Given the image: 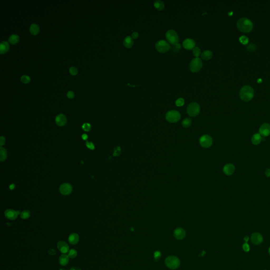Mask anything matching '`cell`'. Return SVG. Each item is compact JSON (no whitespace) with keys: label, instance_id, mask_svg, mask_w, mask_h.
Wrapping results in <instances>:
<instances>
[{"label":"cell","instance_id":"6da1fadb","mask_svg":"<svg viewBox=\"0 0 270 270\" xmlns=\"http://www.w3.org/2000/svg\"><path fill=\"white\" fill-rule=\"evenodd\" d=\"M237 26L240 31L243 32H249L253 29V23L249 19L246 17H242L237 21Z\"/></svg>","mask_w":270,"mask_h":270},{"label":"cell","instance_id":"7a4b0ae2","mask_svg":"<svg viewBox=\"0 0 270 270\" xmlns=\"http://www.w3.org/2000/svg\"><path fill=\"white\" fill-rule=\"evenodd\" d=\"M254 94V89L249 85L243 86L239 91V97L240 99L246 102L250 101L253 98Z\"/></svg>","mask_w":270,"mask_h":270},{"label":"cell","instance_id":"3957f363","mask_svg":"<svg viewBox=\"0 0 270 270\" xmlns=\"http://www.w3.org/2000/svg\"><path fill=\"white\" fill-rule=\"evenodd\" d=\"M166 37L168 41L172 45L178 43L179 37L177 32L173 30H169L166 33Z\"/></svg>","mask_w":270,"mask_h":270},{"label":"cell","instance_id":"277c9868","mask_svg":"<svg viewBox=\"0 0 270 270\" xmlns=\"http://www.w3.org/2000/svg\"><path fill=\"white\" fill-rule=\"evenodd\" d=\"M200 106L196 102H191L188 104L187 108V113L191 117L197 115L200 112Z\"/></svg>","mask_w":270,"mask_h":270},{"label":"cell","instance_id":"5b68a950","mask_svg":"<svg viewBox=\"0 0 270 270\" xmlns=\"http://www.w3.org/2000/svg\"><path fill=\"white\" fill-rule=\"evenodd\" d=\"M202 61L199 57H195L191 60L189 63V69L193 72H198L202 67Z\"/></svg>","mask_w":270,"mask_h":270},{"label":"cell","instance_id":"8992f818","mask_svg":"<svg viewBox=\"0 0 270 270\" xmlns=\"http://www.w3.org/2000/svg\"><path fill=\"white\" fill-rule=\"evenodd\" d=\"M166 119L169 122L175 123L180 120V114L176 110H170L166 114Z\"/></svg>","mask_w":270,"mask_h":270},{"label":"cell","instance_id":"52a82bcc","mask_svg":"<svg viewBox=\"0 0 270 270\" xmlns=\"http://www.w3.org/2000/svg\"><path fill=\"white\" fill-rule=\"evenodd\" d=\"M155 47L157 51L161 53L167 52L170 48L169 43L163 40H160L157 41L155 44Z\"/></svg>","mask_w":270,"mask_h":270},{"label":"cell","instance_id":"ba28073f","mask_svg":"<svg viewBox=\"0 0 270 270\" xmlns=\"http://www.w3.org/2000/svg\"><path fill=\"white\" fill-rule=\"evenodd\" d=\"M166 264L167 266L171 269L177 268L180 264L179 259L173 256H170L168 257L166 259Z\"/></svg>","mask_w":270,"mask_h":270},{"label":"cell","instance_id":"9c48e42d","mask_svg":"<svg viewBox=\"0 0 270 270\" xmlns=\"http://www.w3.org/2000/svg\"><path fill=\"white\" fill-rule=\"evenodd\" d=\"M200 144L204 148H208L210 147L213 143L211 137L207 134L203 135L199 139Z\"/></svg>","mask_w":270,"mask_h":270},{"label":"cell","instance_id":"30bf717a","mask_svg":"<svg viewBox=\"0 0 270 270\" xmlns=\"http://www.w3.org/2000/svg\"><path fill=\"white\" fill-rule=\"evenodd\" d=\"M259 133L263 137H267L270 134V124L268 123L262 124L259 129Z\"/></svg>","mask_w":270,"mask_h":270},{"label":"cell","instance_id":"8fae6325","mask_svg":"<svg viewBox=\"0 0 270 270\" xmlns=\"http://www.w3.org/2000/svg\"><path fill=\"white\" fill-rule=\"evenodd\" d=\"M250 240L253 244L255 245H258L262 243L263 240V238L261 234L258 233H254L252 234L250 237Z\"/></svg>","mask_w":270,"mask_h":270},{"label":"cell","instance_id":"7c38bea8","mask_svg":"<svg viewBox=\"0 0 270 270\" xmlns=\"http://www.w3.org/2000/svg\"><path fill=\"white\" fill-rule=\"evenodd\" d=\"M72 190V186L68 183L63 184L60 187V192L64 195H67L70 194Z\"/></svg>","mask_w":270,"mask_h":270},{"label":"cell","instance_id":"4fadbf2b","mask_svg":"<svg viewBox=\"0 0 270 270\" xmlns=\"http://www.w3.org/2000/svg\"><path fill=\"white\" fill-rule=\"evenodd\" d=\"M57 247L59 250L62 253L65 254L69 250V246L68 244L63 240L59 241L57 244Z\"/></svg>","mask_w":270,"mask_h":270},{"label":"cell","instance_id":"5bb4252c","mask_svg":"<svg viewBox=\"0 0 270 270\" xmlns=\"http://www.w3.org/2000/svg\"><path fill=\"white\" fill-rule=\"evenodd\" d=\"M235 170V167L232 163H227L225 165L223 168V172L227 176L233 175Z\"/></svg>","mask_w":270,"mask_h":270},{"label":"cell","instance_id":"9a60e30c","mask_svg":"<svg viewBox=\"0 0 270 270\" xmlns=\"http://www.w3.org/2000/svg\"><path fill=\"white\" fill-rule=\"evenodd\" d=\"M5 216L8 219L10 220H15L18 216L17 211H15L11 209H8L6 210L5 211Z\"/></svg>","mask_w":270,"mask_h":270},{"label":"cell","instance_id":"2e32d148","mask_svg":"<svg viewBox=\"0 0 270 270\" xmlns=\"http://www.w3.org/2000/svg\"><path fill=\"white\" fill-rule=\"evenodd\" d=\"M182 45L185 49L190 50L195 47V42L192 38H187L183 41Z\"/></svg>","mask_w":270,"mask_h":270},{"label":"cell","instance_id":"e0dca14e","mask_svg":"<svg viewBox=\"0 0 270 270\" xmlns=\"http://www.w3.org/2000/svg\"><path fill=\"white\" fill-rule=\"evenodd\" d=\"M67 119L65 114L63 113L59 114L55 118L56 123L59 126H63L66 123Z\"/></svg>","mask_w":270,"mask_h":270},{"label":"cell","instance_id":"ac0fdd59","mask_svg":"<svg viewBox=\"0 0 270 270\" xmlns=\"http://www.w3.org/2000/svg\"><path fill=\"white\" fill-rule=\"evenodd\" d=\"M68 240L70 244L75 245L79 241V236L76 233H72L69 236Z\"/></svg>","mask_w":270,"mask_h":270},{"label":"cell","instance_id":"d6986e66","mask_svg":"<svg viewBox=\"0 0 270 270\" xmlns=\"http://www.w3.org/2000/svg\"><path fill=\"white\" fill-rule=\"evenodd\" d=\"M251 141L254 145L259 144L262 141V136L258 133L254 134L252 137Z\"/></svg>","mask_w":270,"mask_h":270},{"label":"cell","instance_id":"ffe728a7","mask_svg":"<svg viewBox=\"0 0 270 270\" xmlns=\"http://www.w3.org/2000/svg\"><path fill=\"white\" fill-rule=\"evenodd\" d=\"M174 234H175V237L176 238H177L178 239H181L185 237V232L182 228H178L175 230Z\"/></svg>","mask_w":270,"mask_h":270},{"label":"cell","instance_id":"44dd1931","mask_svg":"<svg viewBox=\"0 0 270 270\" xmlns=\"http://www.w3.org/2000/svg\"><path fill=\"white\" fill-rule=\"evenodd\" d=\"M69 261V257L68 255H66L65 254H62L59 257V262L60 265L62 266H65L66 265Z\"/></svg>","mask_w":270,"mask_h":270},{"label":"cell","instance_id":"7402d4cb","mask_svg":"<svg viewBox=\"0 0 270 270\" xmlns=\"http://www.w3.org/2000/svg\"><path fill=\"white\" fill-rule=\"evenodd\" d=\"M123 44L127 48L131 47L133 44V41L132 37L130 36H127L124 37L123 41Z\"/></svg>","mask_w":270,"mask_h":270},{"label":"cell","instance_id":"603a6c76","mask_svg":"<svg viewBox=\"0 0 270 270\" xmlns=\"http://www.w3.org/2000/svg\"><path fill=\"white\" fill-rule=\"evenodd\" d=\"M9 45L7 42L2 41L0 43V53L1 54L5 53L9 50Z\"/></svg>","mask_w":270,"mask_h":270},{"label":"cell","instance_id":"cb8c5ba5","mask_svg":"<svg viewBox=\"0 0 270 270\" xmlns=\"http://www.w3.org/2000/svg\"><path fill=\"white\" fill-rule=\"evenodd\" d=\"M40 31L39 26L36 23H32L30 26V32L33 35H36Z\"/></svg>","mask_w":270,"mask_h":270},{"label":"cell","instance_id":"d4e9b609","mask_svg":"<svg viewBox=\"0 0 270 270\" xmlns=\"http://www.w3.org/2000/svg\"><path fill=\"white\" fill-rule=\"evenodd\" d=\"M213 56V52L210 50H206L204 51L201 54V57L202 59L207 60L210 59Z\"/></svg>","mask_w":270,"mask_h":270},{"label":"cell","instance_id":"484cf974","mask_svg":"<svg viewBox=\"0 0 270 270\" xmlns=\"http://www.w3.org/2000/svg\"><path fill=\"white\" fill-rule=\"evenodd\" d=\"M20 40V37L16 34H11L8 38V42L13 44L17 43Z\"/></svg>","mask_w":270,"mask_h":270},{"label":"cell","instance_id":"4316f807","mask_svg":"<svg viewBox=\"0 0 270 270\" xmlns=\"http://www.w3.org/2000/svg\"><path fill=\"white\" fill-rule=\"evenodd\" d=\"M153 4H154V6L155 7V8L159 11L162 10L164 8V7H165L164 3L161 0H156L154 2Z\"/></svg>","mask_w":270,"mask_h":270},{"label":"cell","instance_id":"83f0119b","mask_svg":"<svg viewBox=\"0 0 270 270\" xmlns=\"http://www.w3.org/2000/svg\"><path fill=\"white\" fill-rule=\"evenodd\" d=\"M1 154H0V156H1V158H0V160L1 161H4V160L6 159V157H7V152H6V150L3 148V147H1Z\"/></svg>","mask_w":270,"mask_h":270},{"label":"cell","instance_id":"f1b7e54d","mask_svg":"<svg viewBox=\"0 0 270 270\" xmlns=\"http://www.w3.org/2000/svg\"><path fill=\"white\" fill-rule=\"evenodd\" d=\"M191 120L189 118H185L182 121V126L184 128H188V127H189L191 125Z\"/></svg>","mask_w":270,"mask_h":270},{"label":"cell","instance_id":"f546056e","mask_svg":"<svg viewBox=\"0 0 270 270\" xmlns=\"http://www.w3.org/2000/svg\"><path fill=\"white\" fill-rule=\"evenodd\" d=\"M30 216V212L28 210H24L21 213V217L23 219H26Z\"/></svg>","mask_w":270,"mask_h":270},{"label":"cell","instance_id":"4dcf8cb0","mask_svg":"<svg viewBox=\"0 0 270 270\" xmlns=\"http://www.w3.org/2000/svg\"><path fill=\"white\" fill-rule=\"evenodd\" d=\"M68 256L69 258H75L77 256V251L74 249H71L68 252Z\"/></svg>","mask_w":270,"mask_h":270},{"label":"cell","instance_id":"1f68e13d","mask_svg":"<svg viewBox=\"0 0 270 270\" xmlns=\"http://www.w3.org/2000/svg\"><path fill=\"white\" fill-rule=\"evenodd\" d=\"M192 53L194 54V55L196 57H198V56L200 55V53H201V50H200V49L197 46H195L194 49H193V51H192Z\"/></svg>","mask_w":270,"mask_h":270},{"label":"cell","instance_id":"d6a6232c","mask_svg":"<svg viewBox=\"0 0 270 270\" xmlns=\"http://www.w3.org/2000/svg\"><path fill=\"white\" fill-rule=\"evenodd\" d=\"M21 81L24 83H27L30 81V78L27 75H23L21 77Z\"/></svg>","mask_w":270,"mask_h":270},{"label":"cell","instance_id":"836d02e7","mask_svg":"<svg viewBox=\"0 0 270 270\" xmlns=\"http://www.w3.org/2000/svg\"><path fill=\"white\" fill-rule=\"evenodd\" d=\"M82 129L85 131H89L91 129V125L89 123H84L82 126Z\"/></svg>","mask_w":270,"mask_h":270},{"label":"cell","instance_id":"e575fe53","mask_svg":"<svg viewBox=\"0 0 270 270\" xmlns=\"http://www.w3.org/2000/svg\"><path fill=\"white\" fill-rule=\"evenodd\" d=\"M239 41L242 43L245 44H247L248 43V38L247 36H246L245 35H243L239 37Z\"/></svg>","mask_w":270,"mask_h":270},{"label":"cell","instance_id":"d590c367","mask_svg":"<svg viewBox=\"0 0 270 270\" xmlns=\"http://www.w3.org/2000/svg\"><path fill=\"white\" fill-rule=\"evenodd\" d=\"M69 72H70V73L72 75H76L77 73H78V70L77 69V68L75 66H71L70 68H69Z\"/></svg>","mask_w":270,"mask_h":270},{"label":"cell","instance_id":"8d00e7d4","mask_svg":"<svg viewBox=\"0 0 270 270\" xmlns=\"http://www.w3.org/2000/svg\"><path fill=\"white\" fill-rule=\"evenodd\" d=\"M175 103H176V105H177V106H182L184 104V99H182V98H178L176 101Z\"/></svg>","mask_w":270,"mask_h":270},{"label":"cell","instance_id":"74e56055","mask_svg":"<svg viewBox=\"0 0 270 270\" xmlns=\"http://www.w3.org/2000/svg\"><path fill=\"white\" fill-rule=\"evenodd\" d=\"M120 153H121V148L120 147H117L114 150L113 156H119V155H120Z\"/></svg>","mask_w":270,"mask_h":270},{"label":"cell","instance_id":"f35d334b","mask_svg":"<svg viewBox=\"0 0 270 270\" xmlns=\"http://www.w3.org/2000/svg\"><path fill=\"white\" fill-rule=\"evenodd\" d=\"M86 146H87V147L88 148L90 149L91 150H93L94 149V144L91 142L86 141Z\"/></svg>","mask_w":270,"mask_h":270},{"label":"cell","instance_id":"ab89813d","mask_svg":"<svg viewBox=\"0 0 270 270\" xmlns=\"http://www.w3.org/2000/svg\"><path fill=\"white\" fill-rule=\"evenodd\" d=\"M66 95H67V97L69 98L72 99V98H73L74 97V92L73 91L70 90V91H68V92L66 93Z\"/></svg>","mask_w":270,"mask_h":270},{"label":"cell","instance_id":"60d3db41","mask_svg":"<svg viewBox=\"0 0 270 270\" xmlns=\"http://www.w3.org/2000/svg\"><path fill=\"white\" fill-rule=\"evenodd\" d=\"M243 249L245 252H247L249 250V246L248 245V244L247 243H245L243 245Z\"/></svg>","mask_w":270,"mask_h":270},{"label":"cell","instance_id":"b9f144b4","mask_svg":"<svg viewBox=\"0 0 270 270\" xmlns=\"http://www.w3.org/2000/svg\"><path fill=\"white\" fill-rule=\"evenodd\" d=\"M48 253L50 255L53 256L56 254V250L53 248H50L48 250Z\"/></svg>","mask_w":270,"mask_h":270},{"label":"cell","instance_id":"7bdbcfd3","mask_svg":"<svg viewBox=\"0 0 270 270\" xmlns=\"http://www.w3.org/2000/svg\"><path fill=\"white\" fill-rule=\"evenodd\" d=\"M138 36H139V33L137 32H133L131 34L132 38H137L138 37Z\"/></svg>","mask_w":270,"mask_h":270},{"label":"cell","instance_id":"ee69618b","mask_svg":"<svg viewBox=\"0 0 270 270\" xmlns=\"http://www.w3.org/2000/svg\"><path fill=\"white\" fill-rule=\"evenodd\" d=\"M265 176L267 177H270V169L269 168H267L265 170Z\"/></svg>","mask_w":270,"mask_h":270},{"label":"cell","instance_id":"f6af8a7d","mask_svg":"<svg viewBox=\"0 0 270 270\" xmlns=\"http://www.w3.org/2000/svg\"><path fill=\"white\" fill-rule=\"evenodd\" d=\"M5 139L4 137H2H2H1V141H0V142H1V146H2L3 144H4V143H5Z\"/></svg>","mask_w":270,"mask_h":270},{"label":"cell","instance_id":"bcb514c9","mask_svg":"<svg viewBox=\"0 0 270 270\" xmlns=\"http://www.w3.org/2000/svg\"><path fill=\"white\" fill-rule=\"evenodd\" d=\"M88 136L86 134H83L82 136V138L83 140H86L88 139Z\"/></svg>","mask_w":270,"mask_h":270},{"label":"cell","instance_id":"7dc6e473","mask_svg":"<svg viewBox=\"0 0 270 270\" xmlns=\"http://www.w3.org/2000/svg\"><path fill=\"white\" fill-rule=\"evenodd\" d=\"M248 239H249V238H248V236H245V237H244V240H245V241L246 242H247L248 240Z\"/></svg>","mask_w":270,"mask_h":270},{"label":"cell","instance_id":"c3c4849f","mask_svg":"<svg viewBox=\"0 0 270 270\" xmlns=\"http://www.w3.org/2000/svg\"><path fill=\"white\" fill-rule=\"evenodd\" d=\"M14 184H12L10 186H9V188L11 189H14Z\"/></svg>","mask_w":270,"mask_h":270},{"label":"cell","instance_id":"681fc988","mask_svg":"<svg viewBox=\"0 0 270 270\" xmlns=\"http://www.w3.org/2000/svg\"><path fill=\"white\" fill-rule=\"evenodd\" d=\"M70 270H76V268H75V267H73L71 268Z\"/></svg>","mask_w":270,"mask_h":270},{"label":"cell","instance_id":"f907efd6","mask_svg":"<svg viewBox=\"0 0 270 270\" xmlns=\"http://www.w3.org/2000/svg\"><path fill=\"white\" fill-rule=\"evenodd\" d=\"M268 253H269V254L270 255V247H269V249H268Z\"/></svg>","mask_w":270,"mask_h":270},{"label":"cell","instance_id":"816d5d0a","mask_svg":"<svg viewBox=\"0 0 270 270\" xmlns=\"http://www.w3.org/2000/svg\"><path fill=\"white\" fill-rule=\"evenodd\" d=\"M60 270H65V269H62H62H60Z\"/></svg>","mask_w":270,"mask_h":270}]
</instances>
